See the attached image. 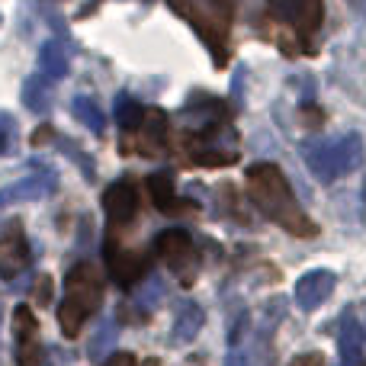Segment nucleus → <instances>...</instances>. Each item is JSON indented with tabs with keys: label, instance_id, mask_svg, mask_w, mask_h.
Here are the masks:
<instances>
[{
	"label": "nucleus",
	"instance_id": "0eeeda50",
	"mask_svg": "<svg viewBox=\"0 0 366 366\" xmlns=\"http://www.w3.org/2000/svg\"><path fill=\"white\" fill-rule=\"evenodd\" d=\"M154 254L158 260L180 280L183 286H189L196 280V267H199V254H196V244L183 228H167L154 238Z\"/></svg>",
	"mask_w": 366,
	"mask_h": 366
},
{
	"label": "nucleus",
	"instance_id": "cd10ccee",
	"mask_svg": "<svg viewBox=\"0 0 366 366\" xmlns=\"http://www.w3.org/2000/svg\"><path fill=\"white\" fill-rule=\"evenodd\" d=\"M49 135H51V129H49V126L36 129V135H32V145H42V142H49Z\"/></svg>",
	"mask_w": 366,
	"mask_h": 366
},
{
	"label": "nucleus",
	"instance_id": "f257e3e1",
	"mask_svg": "<svg viewBox=\"0 0 366 366\" xmlns=\"http://www.w3.org/2000/svg\"><path fill=\"white\" fill-rule=\"evenodd\" d=\"M244 180H247V196H251V202L270 222H277L283 232L296 234V238H315L318 234V225L309 219V212L299 206L290 180H286V174L280 171L277 164H270V161L251 164Z\"/></svg>",
	"mask_w": 366,
	"mask_h": 366
},
{
	"label": "nucleus",
	"instance_id": "aec40b11",
	"mask_svg": "<svg viewBox=\"0 0 366 366\" xmlns=\"http://www.w3.org/2000/svg\"><path fill=\"white\" fill-rule=\"evenodd\" d=\"M71 113H74L77 122H81V126H87L94 135H103V129H107V116H103V109L97 107L94 97H74Z\"/></svg>",
	"mask_w": 366,
	"mask_h": 366
},
{
	"label": "nucleus",
	"instance_id": "4be33fe9",
	"mask_svg": "<svg viewBox=\"0 0 366 366\" xmlns=\"http://www.w3.org/2000/svg\"><path fill=\"white\" fill-rule=\"evenodd\" d=\"M161 296H164V283H161L158 277H152V280H148V286H145V292H139V299H135V302H139V315H142V322H148L145 315L161 302Z\"/></svg>",
	"mask_w": 366,
	"mask_h": 366
},
{
	"label": "nucleus",
	"instance_id": "a211bd4d",
	"mask_svg": "<svg viewBox=\"0 0 366 366\" xmlns=\"http://www.w3.org/2000/svg\"><path fill=\"white\" fill-rule=\"evenodd\" d=\"M39 71H42V77H49V81H61V77H68L71 61H68V49H64V42L49 39V42L39 49Z\"/></svg>",
	"mask_w": 366,
	"mask_h": 366
},
{
	"label": "nucleus",
	"instance_id": "4468645a",
	"mask_svg": "<svg viewBox=\"0 0 366 366\" xmlns=\"http://www.w3.org/2000/svg\"><path fill=\"white\" fill-rule=\"evenodd\" d=\"M55 189V174L42 171V174H29V177L10 183L0 189V209L4 206H16V202H36L42 196H49Z\"/></svg>",
	"mask_w": 366,
	"mask_h": 366
},
{
	"label": "nucleus",
	"instance_id": "39448f33",
	"mask_svg": "<svg viewBox=\"0 0 366 366\" xmlns=\"http://www.w3.org/2000/svg\"><path fill=\"white\" fill-rule=\"evenodd\" d=\"M302 158H305V164H309L312 177L322 183H331V180L344 177V174H354L357 167L363 164L366 145H363L360 132H347L335 142H325V139L309 142V145L302 148Z\"/></svg>",
	"mask_w": 366,
	"mask_h": 366
},
{
	"label": "nucleus",
	"instance_id": "ddd939ff",
	"mask_svg": "<svg viewBox=\"0 0 366 366\" xmlns=\"http://www.w3.org/2000/svg\"><path fill=\"white\" fill-rule=\"evenodd\" d=\"M335 273L331 270H312L305 273V277L296 280V290H292V296H296V305L302 312H315L318 305H325L331 299V292H335Z\"/></svg>",
	"mask_w": 366,
	"mask_h": 366
},
{
	"label": "nucleus",
	"instance_id": "6e6552de",
	"mask_svg": "<svg viewBox=\"0 0 366 366\" xmlns=\"http://www.w3.org/2000/svg\"><path fill=\"white\" fill-rule=\"evenodd\" d=\"M135 142H126V152L145 154V158H161L171 145V119L164 109H145L139 119V126L132 129Z\"/></svg>",
	"mask_w": 366,
	"mask_h": 366
},
{
	"label": "nucleus",
	"instance_id": "20e7f679",
	"mask_svg": "<svg viewBox=\"0 0 366 366\" xmlns=\"http://www.w3.org/2000/svg\"><path fill=\"white\" fill-rule=\"evenodd\" d=\"M183 161L189 167H228L238 161L234 129L228 126V113L202 119L196 129H189L180 142Z\"/></svg>",
	"mask_w": 366,
	"mask_h": 366
},
{
	"label": "nucleus",
	"instance_id": "9d476101",
	"mask_svg": "<svg viewBox=\"0 0 366 366\" xmlns=\"http://www.w3.org/2000/svg\"><path fill=\"white\" fill-rule=\"evenodd\" d=\"M103 212H107L109 228H126L135 222L139 215V189H135L132 180H116L107 187L103 193Z\"/></svg>",
	"mask_w": 366,
	"mask_h": 366
},
{
	"label": "nucleus",
	"instance_id": "bb28decb",
	"mask_svg": "<svg viewBox=\"0 0 366 366\" xmlns=\"http://www.w3.org/2000/svg\"><path fill=\"white\" fill-rule=\"evenodd\" d=\"M107 366H135V357L132 354H116V357H109Z\"/></svg>",
	"mask_w": 366,
	"mask_h": 366
},
{
	"label": "nucleus",
	"instance_id": "1a4fd4ad",
	"mask_svg": "<svg viewBox=\"0 0 366 366\" xmlns=\"http://www.w3.org/2000/svg\"><path fill=\"white\" fill-rule=\"evenodd\" d=\"M13 335H16V366H49L45 347L39 344V322L29 305L13 309Z\"/></svg>",
	"mask_w": 366,
	"mask_h": 366
},
{
	"label": "nucleus",
	"instance_id": "412c9836",
	"mask_svg": "<svg viewBox=\"0 0 366 366\" xmlns=\"http://www.w3.org/2000/svg\"><path fill=\"white\" fill-rule=\"evenodd\" d=\"M142 113H145V109H142V103L132 100L129 94H119V97H116V122H119L126 132H132V129L139 126Z\"/></svg>",
	"mask_w": 366,
	"mask_h": 366
},
{
	"label": "nucleus",
	"instance_id": "b1692460",
	"mask_svg": "<svg viewBox=\"0 0 366 366\" xmlns=\"http://www.w3.org/2000/svg\"><path fill=\"white\" fill-rule=\"evenodd\" d=\"M13 135H16V122H13L6 113H0V154H6V152H10V142H13Z\"/></svg>",
	"mask_w": 366,
	"mask_h": 366
},
{
	"label": "nucleus",
	"instance_id": "6ab92c4d",
	"mask_svg": "<svg viewBox=\"0 0 366 366\" xmlns=\"http://www.w3.org/2000/svg\"><path fill=\"white\" fill-rule=\"evenodd\" d=\"M23 103L32 113H49L51 109V81L42 74H32L23 84Z\"/></svg>",
	"mask_w": 366,
	"mask_h": 366
},
{
	"label": "nucleus",
	"instance_id": "2eb2a0df",
	"mask_svg": "<svg viewBox=\"0 0 366 366\" xmlns=\"http://www.w3.org/2000/svg\"><path fill=\"white\" fill-rule=\"evenodd\" d=\"M148 193H152V202L158 212H167V215H183V212H196V202L193 199H177L174 193V177L164 171L152 174L148 177Z\"/></svg>",
	"mask_w": 366,
	"mask_h": 366
},
{
	"label": "nucleus",
	"instance_id": "a878e982",
	"mask_svg": "<svg viewBox=\"0 0 366 366\" xmlns=\"http://www.w3.org/2000/svg\"><path fill=\"white\" fill-rule=\"evenodd\" d=\"M290 366H325V357L322 354H299L290 360Z\"/></svg>",
	"mask_w": 366,
	"mask_h": 366
},
{
	"label": "nucleus",
	"instance_id": "f8f14e48",
	"mask_svg": "<svg viewBox=\"0 0 366 366\" xmlns=\"http://www.w3.org/2000/svg\"><path fill=\"white\" fill-rule=\"evenodd\" d=\"M29 267V244L19 222H10L0 234V280H16Z\"/></svg>",
	"mask_w": 366,
	"mask_h": 366
},
{
	"label": "nucleus",
	"instance_id": "f03ea898",
	"mask_svg": "<svg viewBox=\"0 0 366 366\" xmlns=\"http://www.w3.org/2000/svg\"><path fill=\"white\" fill-rule=\"evenodd\" d=\"M171 10L196 29V36L212 51L215 64L228 61V36L234 23V0H167Z\"/></svg>",
	"mask_w": 366,
	"mask_h": 366
},
{
	"label": "nucleus",
	"instance_id": "f3484780",
	"mask_svg": "<svg viewBox=\"0 0 366 366\" xmlns=\"http://www.w3.org/2000/svg\"><path fill=\"white\" fill-rule=\"evenodd\" d=\"M202 322H206L202 305H196L193 299L180 302L177 305V315H174V328H171L174 344H193V337L202 331Z\"/></svg>",
	"mask_w": 366,
	"mask_h": 366
},
{
	"label": "nucleus",
	"instance_id": "7ed1b4c3",
	"mask_svg": "<svg viewBox=\"0 0 366 366\" xmlns=\"http://www.w3.org/2000/svg\"><path fill=\"white\" fill-rule=\"evenodd\" d=\"M103 302V277L94 264H74L64 277V299L58 305V325L64 337H77L87 318Z\"/></svg>",
	"mask_w": 366,
	"mask_h": 366
},
{
	"label": "nucleus",
	"instance_id": "c85d7f7f",
	"mask_svg": "<svg viewBox=\"0 0 366 366\" xmlns=\"http://www.w3.org/2000/svg\"><path fill=\"white\" fill-rule=\"evenodd\" d=\"M225 366H247V360H244L241 354H232V357L225 360Z\"/></svg>",
	"mask_w": 366,
	"mask_h": 366
},
{
	"label": "nucleus",
	"instance_id": "dca6fc26",
	"mask_svg": "<svg viewBox=\"0 0 366 366\" xmlns=\"http://www.w3.org/2000/svg\"><path fill=\"white\" fill-rule=\"evenodd\" d=\"M337 350H341V366H360L363 357V328L354 312H344L341 335H337Z\"/></svg>",
	"mask_w": 366,
	"mask_h": 366
},
{
	"label": "nucleus",
	"instance_id": "5701e85b",
	"mask_svg": "<svg viewBox=\"0 0 366 366\" xmlns=\"http://www.w3.org/2000/svg\"><path fill=\"white\" fill-rule=\"evenodd\" d=\"M113 337H116V325H113V322H109V325H103V328H100V335H97L94 341H90V347H87V357H90V360H94V363H100L103 357H107V350L113 347Z\"/></svg>",
	"mask_w": 366,
	"mask_h": 366
},
{
	"label": "nucleus",
	"instance_id": "9b49d317",
	"mask_svg": "<svg viewBox=\"0 0 366 366\" xmlns=\"http://www.w3.org/2000/svg\"><path fill=\"white\" fill-rule=\"evenodd\" d=\"M103 257H107L109 277H113L122 290L135 286L148 273V257H145V254H142V251H129V247H119L113 238L103 244Z\"/></svg>",
	"mask_w": 366,
	"mask_h": 366
},
{
	"label": "nucleus",
	"instance_id": "423d86ee",
	"mask_svg": "<svg viewBox=\"0 0 366 366\" xmlns=\"http://www.w3.org/2000/svg\"><path fill=\"white\" fill-rule=\"evenodd\" d=\"M267 6H270V26L290 29L312 55L315 51L312 36L325 23V0H267Z\"/></svg>",
	"mask_w": 366,
	"mask_h": 366
},
{
	"label": "nucleus",
	"instance_id": "393cba45",
	"mask_svg": "<svg viewBox=\"0 0 366 366\" xmlns=\"http://www.w3.org/2000/svg\"><path fill=\"white\" fill-rule=\"evenodd\" d=\"M36 299H39V305H49L51 302V280L49 277H42L36 283Z\"/></svg>",
	"mask_w": 366,
	"mask_h": 366
}]
</instances>
